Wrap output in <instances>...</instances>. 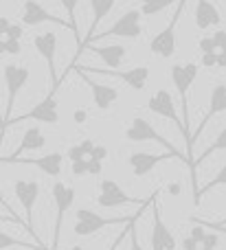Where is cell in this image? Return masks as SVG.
<instances>
[{
  "label": "cell",
  "instance_id": "cell-43",
  "mask_svg": "<svg viewBox=\"0 0 226 250\" xmlns=\"http://www.w3.org/2000/svg\"><path fill=\"white\" fill-rule=\"evenodd\" d=\"M11 24V20L9 18H4V16H0V33L4 35V31H7V26Z\"/></svg>",
  "mask_w": 226,
  "mask_h": 250
},
{
  "label": "cell",
  "instance_id": "cell-32",
  "mask_svg": "<svg viewBox=\"0 0 226 250\" xmlns=\"http://www.w3.org/2000/svg\"><path fill=\"white\" fill-rule=\"evenodd\" d=\"M4 35H7V40H18V42H20V38H22V26L9 24L7 31H4Z\"/></svg>",
  "mask_w": 226,
  "mask_h": 250
},
{
  "label": "cell",
  "instance_id": "cell-24",
  "mask_svg": "<svg viewBox=\"0 0 226 250\" xmlns=\"http://www.w3.org/2000/svg\"><path fill=\"white\" fill-rule=\"evenodd\" d=\"M60 4L66 9V16H68V26L73 31L75 40H77V48L82 44V35H79V24H77V4L79 0H60Z\"/></svg>",
  "mask_w": 226,
  "mask_h": 250
},
{
  "label": "cell",
  "instance_id": "cell-23",
  "mask_svg": "<svg viewBox=\"0 0 226 250\" xmlns=\"http://www.w3.org/2000/svg\"><path fill=\"white\" fill-rule=\"evenodd\" d=\"M178 0H141V9L139 13L145 18H152V16H158L161 11H165L167 7L176 4Z\"/></svg>",
  "mask_w": 226,
  "mask_h": 250
},
{
  "label": "cell",
  "instance_id": "cell-28",
  "mask_svg": "<svg viewBox=\"0 0 226 250\" xmlns=\"http://www.w3.org/2000/svg\"><path fill=\"white\" fill-rule=\"evenodd\" d=\"M136 224H139V220L130 222L127 224V237H130V250H145L141 246V239H139V230H136Z\"/></svg>",
  "mask_w": 226,
  "mask_h": 250
},
{
  "label": "cell",
  "instance_id": "cell-13",
  "mask_svg": "<svg viewBox=\"0 0 226 250\" xmlns=\"http://www.w3.org/2000/svg\"><path fill=\"white\" fill-rule=\"evenodd\" d=\"M38 121V123H46V125H55L60 121V110H57V101H55V95H48L46 99H42L40 104H35L29 112L20 114L16 119H9L7 127L9 125H16L20 121Z\"/></svg>",
  "mask_w": 226,
  "mask_h": 250
},
{
  "label": "cell",
  "instance_id": "cell-40",
  "mask_svg": "<svg viewBox=\"0 0 226 250\" xmlns=\"http://www.w3.org/2000/svg\"><path fill=\"white\" fill-rule=\"evenodd\" d=\"M4 134H7V129H4V119H2V88H0V145H2Z\"/></svg>",
  "mask_w": 226,
  "mask_h": 250
},
{
  "label": "cell",
  "instance_id": "cell-26",
  "mask_svg": "<svg viewBox=\"0 0 226 250\" xmlns=\"http://www.w3.org/2000/svg\"><path fill=\"white\" fill-rule=\"evenodd\" d=\"M92 147H95V143L90 141V138H83L79 145H73L68 149V160L70 163H75V160H86L88 156H90V151H92Z\"/></svg>",
  "mask_w": 226,
  "mask_h": 250
},
{
  "label": "cell",
  "instance_id": "cell-31",
  "mask_svg": "<svg viewBox=\"0 0 226 250\" xmlns=\"http://www.w3.org/2000/svg\"><path fill=\"white\" fill-rule=\"evenodd\" d=\"M105 156H108V147H105V145H95V147H92V151H90V156H88V158L103 163Z\"/></svg>",
  "mask_w": 226,
  "mask_h": 250
},
{
  "label": "cell",
  "instance_id": "cell-16",
  "mask_svg": "<svg viewBox=\"0 0 226 250\" xmlns=\"http://www.w3.org/2000/svg\"><path fill=\"white\" fill-rule=\"evenodd\" d=\"M147 110H149V112H154V114H158V117H163V119H169V121L178 125L180 132L187 136V132H185V125H183V121H180L178 112H176L174 99H171V95L167 90H158L154 97H149Z\"/></svg>",
  "mask_w": 226,
  "mask_h": 250
},
{
  "label": "cell",
  "instance_id": "cell-20",
  "mask_svg": "<svg viewBox=\"0 0 226 250\" xmlns=\"http://www.w3.org/2000/svg\"><path fill=\"white\" fill-rule=\"evenodd\" d=\"M44 145H46V136H44L42 129L40 127H26L24 134H22V141H20V145H18V149L13 151L11 156H7V158H0V163H11V160L20 158L24 151L42 149Z\"/></svg>",
  "mask_w": 226,
  "mask_h": 250
},
{
  "label": "cell",
  "instance_id": "cell-25",
  "mask_svg": "<svg viewBox=\"0 0 226 250\" xmlns=\"http://www.w3.org/2000/svg\"><path fill=\"white\" fill-rule=\"evenodd\" d=\"M7 248H22V250H48L44 246H38V244H29V242H22V239L11 237L9 233L0 230V250H7Z\"/></svg>",
  "mask_w": 226,
  "mask_h": 250
},
{
  "label": "cell",
  "instance_id": "cell-12",
  "mask_svg": "<svg viewBox=\"0 0 226 250\" xmlns=\"http://www.w3.org/2000/svg\"><path fill=\"white\" fill-rule=\"evenodd\" d=\"M33 46L35 51L40 53V57L46 60V68H48V77H51L53 90L51 95H55L57 88H60V82H57V68H55V53H57V35L53 31H46V33H38L33 38Z\"/></svg>",
  "mask_w": 226,
  "mask_h": 250
},
{
  "label": "cell",
  "instance_id": "cell-22",
  "mask_svg": "<svg viewBox=\"0 0 226 250\" xmlns=\"http://www.w3.org/2000/svg\"><path fill=\"white\" fill-rule=\"evenodd\" d=\"M90 51L103 62L105 68H119L127 55V48L121 44H97V46H90Z\"/></svg>",
  "mask_w": 226,
  "mask_h": 250
},
{
  "label": "cell",
  "instance_id": "cell-19",
  "mask_svg": "<svg viewBox=\"0 0 226 250\" xmlns=\"http://www.w3.org/2000/svg\"><path fill=\"white\" fill-rule=\"evenodd\" d=\"M11 163H20V165H35L42 173L51 178H57L62 173V167H64V156L60 151H51L46 156H40V158H16Z\"/></svg>",
  "mask_w": 226,
  "mask_h": 250
},
{
  "label": "cell",
  "instance_id": "cell-17",
  "mask_svg": "<svg viewBox=\"0 0 226 250\" xmlns=\"http://www.w3.org/2000/svg\"><path fill=\"white\" fill-rule=\"evenodd\" d=\"M176 156H171L169 151L167 154H147V151H134V154L127 156V163H130L132 171H134L136 178H145L147 173H152L156 169V165L165 163V160H171Z\"/></svg>",
  "mask_w": 226,
  "mask_h": 250
},
{
  "label": "cell",
  "instance_id": "cell-18",
  "mask_svg": "<svg viewBox=\"0 0 226 250\" xmlns=\"http://www.w3.org/2000/svg\"><path fill=\"white\" fill-rule=\"evenodd\" d=\"M77 75L88 83V88H90V95H92V104H95L99 110H108L110 105H112L114 101L119 99V90H117V88L95 82V79H90L86 73H82L79 68H77Z\"/></svg>",
  "mask_w": 226,
  "mask_h": 250
},
{
  "label": "cell",
  "instance_id": "cell-1",
  "mask_svg": "<svg viewBox=\"0 0 226 250\" xmlns=\"http://www.w3.org/2000/svg\"><path fill=\"white\" fill-rule=\"evenodd\" d=\"M156 193H152V198L145 200L134 215L103 217V215H99V213H95L92 208H77V213H75V217H77V222H75V235H79V237H90V235L99 233L101 229H108V226H114V224H130L132 220H139V217L143 215L145 208L152 204V200H154V195Z\"/></svg>",
  "mask_w": 226,
  "mask_h": 250
},
{
  "label": "cell",
  "instance_id": "cell-3",
  "mask_svg": "<svg viewBox=\"0 0 226 250\" xmlns=\"http://www.w3.org/2000/svg\"><path fill=\"white\" fill-rule=\"evenodd\" d=\"M125 138L130 143H158V145H163L169 154H174L176 158H180L183 163H187V156L185 154H180L178 149H176L174 145H171L167 138H163L161 134L156 132V127H154L152 123L147 121V119H143V117H136V119H132V123L127 125V129H125Z\"/></svg>",
  "mask_w": 226,
  "mask_h": 250
},
{
  "label": "cell",
  "instance_id": "cell-4",
  "mask_svg": "<svg viewBox=\"0 0 226 250\" xmlns=\"http://www.w3.org/2000/svg\"><path fill=\"white\" fill-rule=\"evenodd\" d=\"M13 193H16L18 202H20L22 211H24L26 226H29V230H31L33 242L38 244V246L46 248V244L40 242L38 230H35V226H33V208H35V202H38V198H40V182H35V180H16L13 182Z\"/></svg>",
  "mask_w": 226,
  "mask_h": 250
},
{
  "label": "cell",
  "instance_id": "cell-33",
  "mask_svg": "<svg viewBox=\"0 0 226 250\" xmlns=\"http://www.w3.org/2000/svg\"><path fill=\"white\" fill-rule=\"evenodd\" d=\"M198 48H200L202 55H205V53H215V48H213V42H211V38H200V40H198Z\"/></svg>",
  "mask_w": 226,
  "mask_h": 250
},
{
  "label": "cell",
  "instance_id": "cell-35",
  "mask_svg": "<svg viewBox=\"0 0 226 250\" xmlns=\"http://www.w3.org/2000/svg\"><path fill=\"white\" fill-rule=\"evenodd\" d=\"M86 160H88V176H99L101 169H103V163H99V160H90V158H86Z\"/></svg>",
  "mask_w": 226,
  "mask_h": 250
},
{
  "label": "cell",
  "instance_id": "cell-7",
  "mask_svg": "<svg viewBox=\"0 0 226 250\" xmlns=\"http://www.w3.org/2000/svg\"><path fill=\"white\" fill-rule=\"evenodd\" d=\"M185 7H187V0H178L171 22L149 42V51H152L154 55L163 57V60H169V57L176 53V24H178L180 16L185 13Z\"/></svg>",
  "mask_w": 226,
  "mask_h": 250
},
{
  "label": "cell",
  "instance_id": "cell-41",
  "mask_svg": "<svg viewBox=\"0 0 226 250\" xmlns=\"http://www.w3.org/2000/svg\"><path fill=\"white\" fill-rule=\"evenodd\" d=\"M0 207H2L4 211H7V213H9V215H11V217H18V215H16V211H13V208H11V204H9L7 200H4V195H2V189H0Z\"/></svg>",
  "mask_w": 226,
  "mask_h": 250
},
{
  "label": "cell",
  "instance_id": "cell-6",
  "mask_svg": "<svg viewBox=\"0 0 226 250\" xmlns=\"http://www.w3.org/2000/svg\"><path fill=\"white\" fill-rule=\"evenodd\" d=\"M2 77H4V86H7V108H4V112H2L4 129H7V123H9V119H11V110H13V105H16V99H18L22 88L26 86L31 73H29V68H24V66L7 64L2 68Z\"/></svg>",
  "mask_w": 226,
  "mask_h": 250
},
{
  "label": "cell",
  "instance_id": "cell-29",
  "mask_svg": "<svg viewBox=\"0 0 226 250\" xmlns=\"http://www.w3.org/2000/svg\"><path fill=\"white\" fill-rule=\"evenodd\" d=\"M70 171H73L75 178L88 176V160H75V163H70Z\"/></svg>",
  "mask_w": 226,
  "mask_h": 250
},
{
  "label": "cell",
  "instance_id": "cell-15",
  "mask_svg": "<svg viewBox=\"0 0 226 250\" xmlns=\"http://www.w3.org/2000/svg\"><path fill=\"white\" fill-rule=\"evenodd\" d=\"M20 18H22V24H26V26H38V24H44V22H53V24H60L64 29H70L64 18H57L53 13H48L38 0H24Z\"/></svg>",
  "mask_w": 226,
  "mask_h": 250
},
{
  "label": "cell",
  "instance_id": "cell-42",
  "mask_svg": "<svg viewBox=\"0 0 226 250\" xmlns=\"http://www.w3.org/2000/svg\"><path fill=\"white\" fill-rule=\"evenodd\" d=\"M167 191H169L171 195H180V191H183V187H180V182H171V185L167 187Z\"/></svg>",
  "mask_w": 226,
  "mask_h": 250
},
{
  "label": "cell",
  "instance_id": "cell-45",
  "mask_svg": "<svg viewBox=\"0 0 226 250\" xmlns=\"http://www.w3.org/2000/svg\"><path fill=\"white\" fill-rule=\"evenodd\" d=\"M70 250H83L82 246H73V248H70Z\"/></svg>",
  "mask_w": 226,
  "mask_h": 250
},
{
  "label": "cell",
  "instance_id": "cell-21",
  "mask_svg": "<svg viewBox=\"0 0 226 250\" xmlns=\"http://www.w3.org/2000/svg\"><path fill=\"white\" fill-rule=\"evenodd\" d=\"M196 26L200 31H206L211 26H220L222 22V13L211 0H196Z\"/></svg>",
  "mask_w": 226,
  "mask_h": 250
},
{
  "label": "cell",
  "instance_id": "cell-14",
  "mask_svg": "<svg viewBox=\"0 0 226 250\" xmlns=\"http://www.w3.org/2000/svg\"><path fill=\"white\" fill-rule=\"evenodd\" d=\"M224 108H226V86H224V82H218L213 86V90H211L209 112L202 117V121H200V125H198V129L191 134V138H189V158H191V151H193V143L200 138V134L205 132V127L209 125L211 119L218 117V114H224Z\"/></svg>",
  "mask_w": 226,
  "mask_h": 250
},
{
  "label": "cell",
  "instance_id": "cell-8",
  "mask_svg": "<svg viewBox=\"0 0 226 250\" xmlns=\"http://www.w3.org/2000/svg\"><path fill=\"white\" fill-rule=\"evenodd\" d=\"M79 70L86 75H105V77L121 79L132 90H145L149 79L147 66H132V68H125V70H119V68H79Z\"/></svg>",
  "mask_w": 226,
  "mask_h": 250
},
{
  "label": "cell",
  "instance_id": "cell-9",
  "mask_svg": "<svg viewBox=\"0 0 226 250\" xmlns=\"http://www.w3.org/2000/svg\"><path fill=\"white\" fill-rule=\"evenodd\" d=\"M97 202H99V207H103V208H119V207H130V204L141 207L145 200L132 198V195H127L125 191H123L121 185H117L114 180H108V178H105V180L99 182Z\"/></svg>",
  "mask_w": 226,
  "mask_h": 250
},
{
  "label": "cell",
  "instance_id": "cell-11",
  "mask_svg": "<svg viewBox=\"0 0 226 250\" xmlns=\"http://www.w3.org/2000/svg\"><path fill=\"white\" fill-rule=\"evenodd\" d=\"M152 229H149V246L152 250H176V237L169 229L165 226L158 207V193L152 200Z\"/></svg>",
  "mask_w": 226,
  "mask_h": 250
},
{
  "label": "cell",
  "instance_id": "cell-27",
  "mask_svg": "<svg viewBox=\"0 0 226 250\" xmlns=\"http://www.w3.org/2000/svg\"><path fill=\"white\" fill-rule=\"evenodd\" d=\"M224 182H226V169H224V165H222V169L218 171V176H215L213 180L209 182V185H205V187H200V189H198V202H200L202 195L209 193L211 189H215V187H224Z\"/></svg>",
  "mask_w": 226,
  "mask_h": 250
},
{
  "label": "cell",
  "instance_id": "cell-10",
  "mask_svg": "<svg viewBox=\"0 0 226 250\" xmlns=\"http://www.w3.org/2000/svg\"><path fill=\"white\" fill-rule=\"evenodd\" d=\"M141 13L139 9H127L117 22L108 26L99 38H127V40H139L143 35V24H141Z\"/></svg>",
  "mask_w": 226,
  "mask_h": 250
},
{
  "label": "cell",
  "instance_id": "cell-5",
  "mask_svg": "<svg viewBox=\"0 0 226 250\" xmlns=\"http://www.w3.org/2000/svg\"><path fill=\"white\" fill-rule=\"evenodd\" d=\"M53 202H55V226H53V244L51 250H60V237H62V224H64V215L75 202V189L64 182H53Z\"/></svg>",
  "mask_w": 226,
  "mask_h": 250
},
{
  "label": "cell",
  "instance_id": "cell-44",
  "mask_svg": "<svg viewBox=\"0 0 226 250\" xmlns=\"http://www.w3.org/2000/svg\"><path fill=\"white\" fill-rule=\"evenodd\" d=\"M0 55H4V40L0 42Z\"/></svg>",
  "mask_w": 226,
  "mask_h": 250
},
{
  "label": "cell",
  "instance_id": "cell-46",
  "mask_svg": "<svg viewBox=\"0 0 226 250\" xmlns=\"http://www.w3.org/2000/svg\"><path fill=\"white\" fill-rule=\"evenodd\" d=\"M0 42H2V33H0Z\"/></svg>",
  "mask_w": 226,
  "mask_h": 250
},
{
  "label": "cell",
  "instance_id": "cell-30",
  "mask_svg": "<svg viewBox=\"0 0 226 250\" xmlns=\"http://www.w3.org/2000/svg\"><path fill=\"white\" fill-rule=\"evenodd\" d=\"M211 42H213V48H215V51H224V44H226V31H224V29H218L213 35H211Z\"/></svg>",
  "mask_w": 226,
  "mask_h": 250
},
{
  "label": "cell",
  "instance_id": "cell-34",
  "mask_svg": "<svg viewBox=\"0 0 226 250\" xmlns=\"http://www.w3.org/2000/svg\"><path fill=\"white\" fill-rule=\"evenodd\" d=\"M4 53L18 55V53H20V42H18V40H4Z\"/></svg>",
  "mask_w": 226,
  "mask_h": 250
},
{
  "label": "cell",
  "instance_id": "cell-39",
  "mask_svg": "<svg viewBox=\"0 0 226 250\" xmlns=\"http://www.w3.org/2000/svg\"><path fill=\"white\" fill-rule=\"evenodd\" d=\"M202 66H205V68H213L215 66V53H205V55H202Z\"/></svg>",
  "mask_w": 226,
  "mask_h": 250
},
{
  "label": "cell",
  "instance_id": "cell-37",
  "mask_svg": "<svg viewBox=\"0 0 226 250\" xmlns=\"http://www.w3.org/2000/svg\"><path fill=\"white\" fill-rule=\"evenodd\" d=\"M86 119H88V112L83 108H77L73 112V121L77 123V125H83V123H86Z\"/></svg>",
  "mask_w": 226,
  "mask_h": 250
},
{
  "label": "cell",
  "instance_id": "cell-38",
  "mask_svg": "<svg viewBox=\"0 0 226 250\" xmlns=\"http://www.w3.org/2000/svg\"><path fill=\"white\" fill-rule=\"evenodd\" d=\"M0 222H9V224H18V226H22V229H26L29 230V226H26V222H22L20 217H11V215H0ZM31 233V230H29Z\"/></svg>",
  "mask_w": 226,
  "mask_h": 250
},
{
  "label": "cell",
  "instance_id": "cell-2",
  "mask_svg": "<svg viewBox=\"0 0 226 250\" xmlns=\"http://www.w3.org/2000/svg\"><path fill=\"white\" fill-rule=\"evenodd\" d=\"M198 70L200 66L189 62V64H174L169 68V75H171V82H174V88L180 97V104H183V114H185V129H187L189 138H191V129H189V104H187V92L191 88V83L196 82L198 77ZM187 165H191V158H189V143H187Z\"/></svg>",
  "mask_w": 226,
  "mask_h": 250
},
{
  "label": "cell",
  "instance_id": "cell-36",
  "mask_svg": "<svg viewBox=\"0 0 226 250\" xmlns=\"http://www.w3.org/2000/svg\"><path fill=\"white\" fill-rule=\"evenodd\" d=\"M132 222H134V220H132ZM125 237H127V224H125V229H123L121 233H119L117 237L112 239V244H110V246H108V250H119V246H121V244H123V239H125Z\"/></svg>",
  "mask_w": 226,
  "mask_h": 250
}]
</instances>
